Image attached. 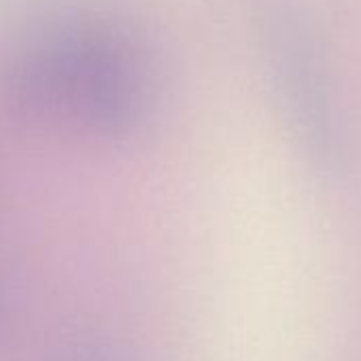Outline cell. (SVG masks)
Segmentation results:
<instances>
[{
    "label": "cell",
    "mask_w": 361,
    "mask_h": 361,
    "mask_svg": "<svg viewBox=\"0 0 361 361\" xmlns=\"http://www.w3.org/2000/svg\"><path fill=\"white\" fill-rule=\"evenodd\" d=\"M151 64L123 24L68 13L32 24L0 56V104L37 132L130 136L151 104Z\"/></svg>",
    "instance_id": "obj_1"
},
{
    "label": "cell",
    "mask_w": 361,
    "mask_h": 361,
    "mask_svg": "<svg viewBox=\"0 0 361 361\" xmlns=\"http://www.w3.org/2000/svg\"><path fill=\"white\" fill-rule=\"evenodd\" d=\"M262 49L279 109L300 153L317 172L338 176L346 166V136L317 45L298 18L283 7H270L262 16Z\"/></svg>",
    "instance_id": "obj_2"
}]
</instances>
